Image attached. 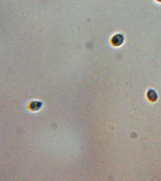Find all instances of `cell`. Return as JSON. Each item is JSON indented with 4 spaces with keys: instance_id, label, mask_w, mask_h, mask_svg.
<instances>
[{
    "instance_id": "7a4b0ae2",
    "label": "cell",
    "mask_w": 161,
    "mask_h": 181,
    "mask_svg": "<svg viewBox=\"0 0 161 181\" xmlns=\"http://www.w3.org/2000/svg\"><path fill=\"white\" fill-rule=\"evenodd\" d=\"M148 97L152 101H154L157 99V94L154 90H149L148 94Z\"/></svg>"
},
{
    "instance_id": "6da1fadb",
    "label": "cell",
    "mask_w": 161,
    "mask_h": 181,
    "mask_svg": "<svg viewBox=\"0 0 161 181\" xmlns=\"http://www.w3.org/2000/svg\"><path fill=\"white\" fill-rule=\"evenodd\" d=\"M111 42L114 46H120L123 43L124 36L120 34H118L112 37Z\"/></svg>"
},
{
    "instance_id": "3957f363",
    "label": "cell",
    "mask_w": 161,
    "mask_h": 181,
    "mask_svg": "<svg viewBox=\"0 0 161 181\" xmlns=\"http://www.w3.org/2000/svg\"><path fill=\"white\" fill-rule=\"evenodd\" d=\"M157 1L161 3V0H156Z\"/></svg>"
}]
</instances>
